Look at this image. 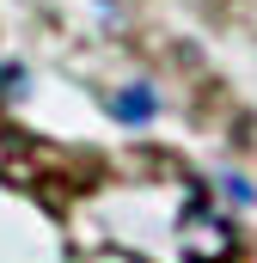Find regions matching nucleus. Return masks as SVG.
Wrapping results in <instances>:
<instances>
[{
  "mask_svg": "<svg viewBox=\"0 0 257 263\" xmlns=\"http://www.w3.org/2000/svg\"><path fill=\"white\" fill-rule=\"evenodd\" d=\"M153 110V92L147 86H128V92H117V117H128V123H141Z\"/></svg>",
  "mask_w": 257,
  "mask_h": 263,
  "instance_id": "2",
  "label": "nucleus"
},
{
  "mask_svg": "<svg viewBox=\"0 0 257 263\" xmlns=\"http://www.w3.org/2000/svg\"><path fill=\"white\" fill-rule=\"evenodd\" d=\"M178 251H184V263H233L239 233H233V220H227V214L190 208V214L178 220Z\"/></svg>",
  "mask_w": 257,
  "mask_h": 263,
  "instance_id": "1",
  "label": "nucleus"
}]
</instances>
